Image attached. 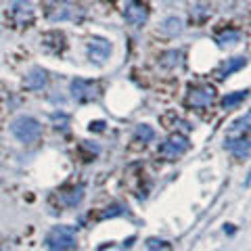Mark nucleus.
Returning <instances> with one entry per match:
<instances>
[{"label":"nucleus","instance_id":"13","mask_svg":"<svg viewBox=\"0 0 251 251\" xmlns=\"http://www.w3.org/2000/svg\"><path fill=\"white\" fill-rule=\"evenodd\" d=\"M180 31H182V21H180L178 17H168L166 21H163V25H161V34H166V36H178Z\"/></svg>","mask_w":251,"mask_h":251},{"label":"nucleus","instance_id":"17","mask_svg":"<svg viewBox=\"0 0 251 251\" xmlns=\"http://www.w3.org/2000/svg\"><path fill=\"white\" fill-rule=\"evenodd\" d=\"M147 249L149 251H172V245L168 241H161V239H149Z\"/></svg>","mask_w":251,"mask_h":251},{"label":"nucleus","instance_id":"1","mask_svg":"<svg viewBox=\"0 0 251 251\" xmlns=\"http://www.w3.org/2000/svg\"><path fill=\"white\" fill-rule=\"evenodd\" d=\"M11 132L21 143H34V140H38V136H40L42 126L31 115H19L11 122Z\"/></svg>","mask_w":251,"mask_h":251},{"label":"nucleus","instance_id":"12","mask_svg":"<svg viewBox=\"0 0 251 251\" xmlns=\"http://www.w3.org/2000/svg\"><path fill=\"white\" fill-rule=\"evenodd\" d=\"M82 197H84V186H75V188H72V191H67V193H61V201L65 203L67 207L77 205V203L82 201Z\"/></svg>","mask_w":251,"mask_h":251},{"label":"nucleus","instance_id":"5","mask_svg":"<svg viewBox=\"0 0 251 251\" xmlns=\"http://www.w3.org/2000/svg\"><path fill=\"white\" fill-rule=\"evenodd\" d=\"M124 17H126V21H128L130 25L140 27L149 19V9H147V4L143 2V0H130V2L126 4Z\"/></svg>","mask_w":251,"mask_h":251},{"label":"nucleus","instance_id":"9","mask_svg":"<svg viewBox=\"0 0 251 251\" xmlns=\"http://www.w3.org/2000/svg\"><path fill=\"white\" fill-rule=\"evenodd\" d=\"M224 147L228 149V151H232L237 157H241V159H245V157H249V138L247 134L245 136H226V143Z\"/></svg>","mask_w":251,"mask_h":251},{"label":"nucleus","instance_id":"10","mask_svg":"<svg viewBox=\"0 0 251 251\" xmlns=\"http://www.w3.org/2000/svg\"><path fill=\"white\" fill-rule=\"evenodd\" d=\"M46 82H49V74L42 67H31L25 75V86L29 90H42Z\"/></svg>","mask_w":251,"mask_h":251},{"label":"nucleus","instance_id":"8","mask_svg":"<svg viewBox=\"0 0 251 251\" xmlns=\"http://www.w3.org/2000/svg\"><path fill=\"white\" fill-rule=\"evenodd\" d=\"M216 99V92L211 86H199V88H193L188 94L186 103L195 107V109H205L207 105H211V100Z\"/></svg>","mask_w":251,"mask_h":251},{"label":"nucleus","instance_id":"20","mask_svg":"<svg viewBox=\"0 0 251 251\" xmlns=\"http://www.w3.org/2000/svg\"><path fill=\"white\" fill-rule=\"evenodd\" d=\"M103 130V122H97V124H90V130Z\"/></svg>","mask_w":251,"mask_h":251},{"label":"nucleus","instance_id":"3","mask_svg":"<svg viewBox=\"0 0 251 251\" xmlns=\"http://www.w3.org/2000/svg\"><path fill=\"white\" fill-rule=\"evenodd\" d=\"M188 147H191V143H188V138L184 134H172L159 145V151L157 153H159L166 161H174L182 153L188 151Z\"/></svg>","mask_w":251,"mask_h":251},{"label":"nucleus","instance_id":"18","mask_svg":"<svg viewBox=\"0 0 251 251\" xmlns=\"http://www.w3.org/2000/svg\"><path fill=\"white\" fill-rule=\"evenodd\" d=\"M243 99H247V90H243V92H234V94H228V97H224L222 105H224L226 109H228V107H232V105L241 103Z\"/></svg>","mask_w":251,"mask_h":251},{"label":"nucleus","instance_id":"16","mask_svg":"<svg viewBox=\"0 0 251 251\" xmlns=\"http://www.w3.org/2000/svg\"><path fill=\"white\" fill-rule=\"evenodd\" d=\"M136 138L138 140H143V143H149V140H153V136H155V130L151 128V126H147V124H140V126H136Z\"/></svg>","mask_w":251,"mask_h":251},{"label":"nucleus","instance_id":"14","mask_svg":"<svg viewBox=\"0 0 251 251\" xmlns=\"http://www.w3.org/2000/svg\"><path fill=\"white\" fill-rule=\"evenodd\" d=\"M180 61H182V52L180 50H166L161 54V59H159V63L163 67H168V69H174V67H178L180 65Z\"/></svg>","mask_w":251,"mask_h":251},{"label":"nucleus","instance_id":"15","mask_svg":"<svg viewBox=\"0 0 251 251\" xmlns=\"http://www.w3.org/2000/svg\"><path fill=\"white\" fill-rule=\"evenodd\" d=\"M241 40V31L239 29H226L218 36V44L220 46H232Z\"/></svg>","mask_w":251,"mask_h":251},{"label":"nucleus","instance_id":"19","mask_svg":"<svg viewBox=\"0 0 251 251\" xmlns=\"http://www.w3.org/2000/svg\"><path fill=\"white\" fill-rule=\"evenodd\" d=\"M126 214V207L124 205H111L107 207V211L100 214V220H107V218H117V216H124Z\"/></svg>","mask_w":251,"mask_h":251},{"label":"nucleus","instance_id":"11","mask_svg":"<svg viewBox=\"0 0 251 251\" xmlns=\"http://www.w3.org/2000/svg\"><path fill=\"white\" fill-rule=\"evenodd\" d=\"M245 63H247L245 57H232V59H226L222 65L218 67L216 75L220 77V80H224V77H228L230 74H234V72H239V69L245 67Z\"/></svg>","mask_w":251,"mask_h":251},{"label":"nucleus","instance_id":"6","mask_svg":"<svg viewBox=\"0 0 251 251\" xmlns=\"http://www.w3.org/2000/svg\"><path fill=\"white\" fill-rule=\"evenodd\" d=\"M11 19L15 21V25H27L34 19V4L29 0H15L11 4Z\"/></svg>","mask_w":251,"mask_h":251},{"label":"nucleus","instance_id":"4","mask_svg":"<svg viewBox=\"0 0 251 251\" xmlns=\"http://www.w3.org/2000/svg\"><path fill=\"white\" fill-rule=\"evenodd\" d=\"M69 90H72V97L75 100H80V103H88V100H94L99 97V84L82 80V77H75Z\"/></svg>","mask_w":251,"mask_h":251},{"label":"nucleus","instance_id":"7","mask_svg":"<svg viewBox=\"0 0 251 251\" xmlns=\"http://www.w3.org/2000/svg\"><path fill=\"white\" fill-rule=\"evenodd\" d=\"M111 54V44L105 38H99V36H92L88 40V57L94 63H105L107 57Z\"/></svg>","mask_w":251,"mask_h":251},{"label":"nucleus","instance_id":"2","mask_svg":"<svg viewBox=\"0 0 251 251\" xmlns=\"http://www.w3.org/2000/svg\"><path fill=\"white\" fill-rule=\"evenodd\" d=\"M75 245V230L72 226H54L46 234V247L50 251H65Z\"/></svg>","mask_w":251,"mask_h":251}]
</instances>
